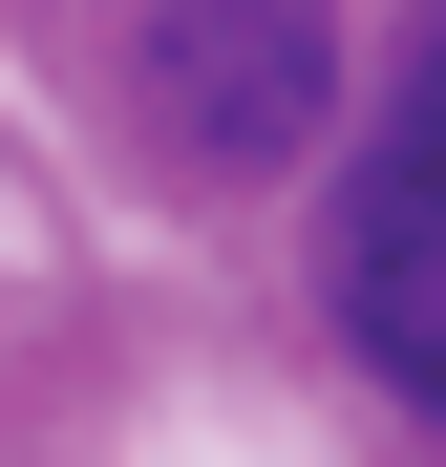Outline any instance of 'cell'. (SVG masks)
<instances>
[{
  "label": "cell",
  "mask_w": 446,
  "mask_h": 467,
  "mask_svg": "<svg viewBox=\"0 0 446 467\" xmlns=\"http://www.w3.org/2000/svg\"><path fill=\"white\" fill-rule=\"evenodd\" d=\"M128 107H149L171 171H297L340 128V0H149Z\"/></svg>",
  "instance_id": "6da1fadb"
},
{
  "label": "cell",
  "mask_w": 446,
  "mask_h": 467,
  "mask_svg": "<svg viewBox=\"0 0 446 467\" xmlns=\"http://www.w3.org/2000/svg\"><path fill=\"white\" fill-rule=\"evenodd\" d=\"M319 297H340V340L446 425V22L404 43V86H383V128H361V171H340Z\"/></svg>",
  "instance_id": "7a4b0ae2"
}]
</instances>
